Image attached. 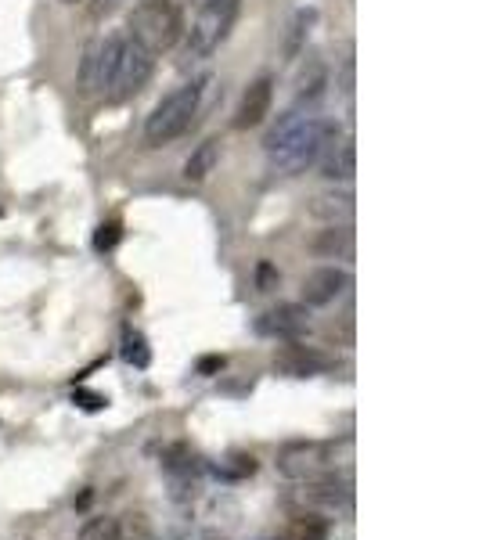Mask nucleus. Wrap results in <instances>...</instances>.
<instances>
[{
    "label": "nucleus",
    "mask_w": 479,
    "mask_h": 540,
    "mask_svg": "<svg viewBox=\"0 0 479 540\" xmlns=\"http://www.w3.org/2000/svg\"><path fill=\"white\" fill-rule=\"evenodd\" d=\"M350 288V274L343 267H317L303 281V303L307 306H328Z\"/></svg>",
    "instance_id": "11"
},
{
    "label": "nucleus",
    "mask_w": 479,
    "mask_h": 540,
    "mask_svg": "<svg viewBox=\"0 0 479 540\" xmlns=\"http://www.w3.org/2000/svg\"><path fill=\"white\" fill-rule=\"evenodd\" d=\"M80 540H119V522L116 519H91L80 530Z\"/></svg>",
    "instance_id": "21"
},
{
    "label": "nucleus",
    "mask_w": 479,
    "mask_h": 540,
    "mask_svg": "<svg viewBox=\"0 0 479 540\" xmlns=\"http://www.w3.org/2000/svg\"><path fill=\"white\" fill-rule=\"evenodd\" d=\"M209 80H191L173 87L159 105L152 108V116L145 123V141L148 148H163V144H173L177 137H184L195 123L202 108V94H206Z\"/></svg>",
    "instance_id": "2"
},
{
    "label": "nucleus",
    "mask_w": 479,
    "mask_h": 540,
    "mask_svg": "<svg viewBox=\"0 0 479 540\" xmlns=\"http://www.w3.org/2000/svg\"><path fill=\"white\" fill-rule=\"evenodd\" d=\"M73 404H80L83 411H101V407L109 404V396L91 393V389H76V393H73Z\"/></svg>",
    "instance_id": "25"
},
{
    "label": "nucleus",
    "mask_w": 479,
    "mask_h": 540,
    "mask_svg": "<svg viewBox=\"0 0 479 540\" xmlns=\"http://www.w3.org/2000/svg\"><path fill=\"white\" fill-rule=\"evenodd\" d=\"M317 216H328V220H335V216H346L350 213V195H321L314 206Z\"/></svg>",
    "instance_id": "22"
},
{
    "label": "nucleus",
    "mask_w": 479,
    "mask_h": 540,
    "mask_svg": "<svg viewBox=\"0 0 479 540\" xmlns=\"http://www.w3.org/2000/svg\"><path fill=\"white\" fill-rule=\"evenodd\" d=\"M278 285H281V270L263 260L260 267H256V288H260V292H274Z\"/></svg>",
    "instance_id": "24"
},
{
    "label": "nucleus",
    "mask_w": 479,
    "mask_h": 540,
    "mask_svg": "<svg viewBox=\"0 0 479 540\" xmlns=\"http://www.w3.org/2000/svg\"><path fill=\"white\" fill-rule=\"evenodd\" d=\"M332 526L328 519H321L317 512H307V515H296L289 522V530H285V540H328Z\"/></svg>",
    "instance_id": "14"
},
{
    "label": "nucleus",
    "mask_w": 479,
    "mask_h": 540,
    "mask_svg": "<svg viewBox=\"0 0 479 540\" xmlns=\"http://www.w3.org/2000/svg\"><path fill=\"white\" fill-rule=\"evenodd\" d=\"M335 447L332 443H289L278 454V472L285 479H314L332 468Z\"/></svg>",
    "instance_id": "6"
},
{
    "label": "nucleus",
    "mask_w": 479,
    "mask_h": 540,
    "mask_svg": "<svg viewBox=\"0 0 479 540\" xmlns=\"http://www.w3.org/2000/svg\"><path fill=\"white\" fill-rule=\"evenodd\" d=\"M314 11H299L296 15V22H292V36H289V47H285V51H289V58H296L299 51H303V44H307V36H310V26H314Z\"/></svg>",
    "instance_id": "20"
},
{
    "label": "nucleus",
    "mask_w": 479,
    "mask_h": 540,
    "mask_svg": "<svg viewBox=\"0 0 479 540\" xmlns=\"http://www.w3.org/2000/svg\"><path fill=\"white\" fill-rule=\"evenodd\" d=\"M130 36L152 54L170 51L184 36V11L177 0H137L130 11Z\"/></svg>",
    "instance_id": "3"
},
{
    "label": "nucleus",
    "mask_w": 479,
    "mask_h": 540,
    "mask_svg": "<svg viewBox=\"0 0 479 540\" xmlns=\"http://www.w3.org/2000/svg\"><path fill=\"white\" fill-rule=\"evenodd\" d=\"M242 0H206L199 8V18L191 22V29H184V58L188 62H206L220 51L231 29L238 22Z\"/></svg>",
    "instance_id": "4"
},
{
    "label": "nucleus",
    "mask_w": 479,
    "mask_h": 540,
    "mask_svg": "<svg viewBox=\"0 0 479 540\" xmlns=\"http://www.w3.org/2000/svg\"><path fill=\"white\" fill-rule=\"evenodd\" d=\"M256 472V458L253 454H231L227 461L213 465V476L227 479V483H238V479H249Z\"/></svg>",
    "instance_id": "15"
},
{
    "label": "nucleus",
    "mask_w": 479,
    "mask_h": 540,
    "mask_svg": "<svg viewBox=\"0 0 479 540\" xmlns=\"http://www.w3.org/2000/svg\"><path fill=\"white\" fill-rule=\"evenodd\" d=\"M217 162H220V141L217 137H206L202 144L191 148L188 162H184V180H188V184H202L209 173L217 170Z\"/></svg>",
    "instance_id": "12"
},
{
    "label": "nucleus",
    "mask_w": 479,
    "mask_h": 540,
    "mask_svg": "<svg viewBox=\"0 0 479 540\" xmlns=\"http://www.w3.org/2000/svg\"><path fill=\"white\" fill-rule=\"evenodd\" d=\"M314 249L325 252V256H343V252L350 249V231H346V227H328V231H321Z\"/></svg>",
    "instance_id": "19"
},
{
    "label": "nucleus",
    "mask_w": 479,
    "mask_h": 540,
    "mask_svg": "<svg viewBox=\"0 0 479 540\" xmlns=\"http://www.w3.org/2000/svg\"><path fill=\"white\" fill-rule=\"evenodd\" d=\"M224 364H227L224 357H202L199 364H195V371L209 378V375H220V371H224Z\"/></svg>",
    "instance_id": "26"
},
{
    "label": "nucleus",
    "mask_w": 479,
    "mask_h": 540,
    "mask_svg": "<svg viewBox=\"0 0 479 540\" xmlns=\"http://www.w3.org/2000/svg\"><path fill=\"white\" fill-rule=\"evenodd\" d=\"M119 238H123V227H119L116 220H109V224H101L98 231H94V249L112 252L119 245Z\"/></svg>",
    "instance_id": "23"
},
{
    "label": "nucleus",
    "mask_w": 479,
    "mask_h": 540,
    "mask_svg": "<svg viewBox=\"0 0 479 540\" xmlns=\"http://www.w3.org/2000/svg\"><path fill=\"white\" fill-rule=\"evenodd\" d=\"M253 332L263 335V339H278V342H296L310 332V314L307 306L299 303H281L274 310H263L256 317Z\"/></svg>",
    "instance_id": "7"
},
{
    "label": "nucleus",
    "mask_w": 479,
    "mask_h": 540,
    "mask_svg": "<svg viewBox=\"0 0 479 540\" xmlns=\"http://www.w3.org/2000/svg\"><path fill=\"white\" fill-rule=\"evenodd\" d=\"M119 540H155L152 519L145 512H130L119 522Z\"/></svg>",
    "instance_id": "18"
},
{
    "label": "nucleus",
    "mask_w": 479,
    "mask_h": 540,
    "mask_svg": "<svg viewBox=\"0 0 479 540\" xmlns=\"http://www.w3.org/2000/svg\"><path fill=\"white\" fill-rule=\"evenodd\" d=\"M271 105H274V80L271 76H260L245 87L242 101L235 108V130H253L260 126L263 119L271 116Z\"/></svg>",
    "instance_id": "10"
},
{
    "label": "nucleus",
    "mask_w": 479,
    "mask_h": 540,
    "mask_svg": "<svg viewBox=\"0 0 479 540\" xmlns=\"http://www.w3.org/2000/svg\"><path fill=\"white\" fill-rule=\"evenodd\" d=\"M119 4H123V0H94V15H109V11H116Z\"/></svg>",
    "instance_id": "27"
},
{
    "label": "nucleus",
    "mask_w": 479,
    "mask_h": 540,
    "mask_svg": "<svg viewBox=\"0 0 479 540\" xmlns=\"http://www.w3.org/2000/svg\"><path fill=\"white\" fill-rule=\"evenodd\" d=\"M335 360L328 353L314 350V346H299V342H289V346H281L274 353V371L289 378H310V375H321V371H332Z\"/></svg>",
    "instance_id": "8"
},
{
    "label": "nucleus",
    "mask_w": 479,
    "mask_h": 540,
    "mask_svg": "<svg viewBox=\"0 0 479 540\" xmlns=\"http://www.w3.org/2000/svg\"><path fill=\"white\" fill-rule=\"evenodd\" d=\"M325 177L328 180H350L353 177V141H335L325 155Z\"/></svg>",
    "instance_id": "13"
},
{
    "label": "nucleus",
    "mask_w": 479,
    "mask_h": 540,
    "mask_svg": "<svg viewBox=\"0 0 479 540\" xmlns=\"http://www.w3.org/2000/svg\"><path fill=\"white\" fill-rule=\"evenodd\" d=\"M299 501L307 504V508H321V512H339L350 504V483L332 472L325 476H314V479H303V490H299Z\"/></svg>",
    "instance_id": "9"
},
{
    "label": "nucleus",
    "mask_w": 479,
    "mask_h": 540,
    "mask_svg": "<svg viewBox=\"0 0 479 540\" xmlns=\"http://www.w3.org/2000/svg\"><path fill=\"white\" fill-rule=\"evenodd\" d=\"M335 141H339V126L332 119L292 112L267 137V162L281 177H299L325 159Z\"/></svg>",
    "instance_id": "1"
},
{
    "label": "nucleus",
    "mask_w": 479,
    "mask_h": 540,
    "mask_svg": "<svg viewBox=\"0 0 479 540\" xmlns=\"http://www.w3.org/2000/svg\"><path fill=\"white\" fill-rule=\"evenodd\" d=\"M152 72H155V54L148 51V47L137 44L134 36H127V40H123V54H119L116 76H112L109 90H105V98H109L112 105L134 98L137 90L152 80Z\"/></svg>",
    "instance_id": "5"
},
{
    "label": "nucleus",
    "mask_w": 479,
    "mask_h": 540,
    "mask_svg": "<svg viewBox=\"0 0 479 540\" xmlns=\"http://www.w3.org/2000/svg\"><path fill=\"white\" fill-rule=\"evenodd\" d=\"M163 468L170 472L173 479H188V476H195V472H199V458H195L188 447H170L163 454Z\"/></svg>",
    "instance_id": "17"
},
{
    "label": "nucleus",
    "mask_w": 479,
    "mask_h": 540,
    "mask_svg": "<svg viewBox=\"0 0 479 540\" xmlns=\"http://www.w3.org/2000/svg\"><path fill=\"white\" fill-rule=\"evenodd\" d=\"M123 360L134 364V368H148L152 364V350H148V339L137 328H123Z\"/></svg>",
    "instance_id": "16"
}]
</instances>
